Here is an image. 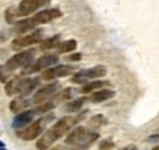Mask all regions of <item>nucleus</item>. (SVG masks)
Wrapping results in <instances>:
<instances>
[{"label":"nucleus","instance_id":"obj_1","mask_svg":"<svg viewBox=\"0 0 159 150\" xmlns=\"http://www.w3.org/2000/svg\"><path fill=\"white\" fill-rule=\"evenodd\" d=\"M81 117H83V115H81L77 118H74L70 116L62 117L37 140L36 148L38 150H48L57 140H59L61 137H64L76 122H79V118Z\"/></svg>","mask_w":159,"mask_h":150},{"label":"nucleus","instance_id":"obj_2","mask_svg":"<svg viewBox=\"0 0 159 150\" xmlns=\"http://www.w3.org/2000/svg\"><path fill=\"white\" fill-rule=\"evenodd\" d=\"M62 16V12L59 9H48V10H43L37 12L36 15H33L32 17L26 20H22L15 23V33L16 34H23L31 29H34L37 26L43 24V23H48L50 21L55 19H59Z\"/></svg>","mask_w":159,"mask_h":150},{"label":"nucleus","instance_id":"obj_3","mask_svg":"<svg viewBox=\"0 0 159 150\" xmlns=\"http://www.w3.org/2000/svg\"><path fill=\"white\" fill-rule=\"evenodd\" d=\"M99 138V134L96 132L87 131L84 127H76L70 132L65 139L67 145H74L81 149H87L91 144H93Z\"/></svg>","mask_w":159,"mask_h":150},{"label":"nucleus","instance_id":"obj_4","mask_svg":"<svg viewBox=\"0 0 159 150\" xmlns=\"http://www.w3.org/2000/svg\"><path fill=\"white\" fill-rule=\"evenodd\" d=\"M34 55H36V50L34 49L21 51L19 54L14 55L12 57H10L2 66L7 71V73L11 75V72L16 71L17 68H21V67L26 68L27 66H30L33 62V60H34Z\"/></svg>","mask_w":159,"mask_h":150},{"label":"nucleus","instance_id":"obj_5","mask_svg":"<svg viewBox=\"0 0 159 150\" xmlns=\"http://www.w3.org/2000/svg\"><path fill=\"white\" fill-rule=\"evenodd\" d=\"M57 62H59V56L57 54H44L38 57L36 61H33L30 66H27L25 68V73H33L42 70H47L48 67L55 65Z\"/></svg>","mask_w":159,"mask_h":150},{"label":"nucleus","instance_id":"obj_6","mask_svg":"<svg viewBox=\"0 0 159 150\" xmlns=\"http://www.w3.org/2000/svg\"><path fill=\"white\" fill-rule=\"evenodd\" d=\"M107 75V67L105 66H96L88 70H83L80 71L72 77L71 82L74 83H84L87 79H94V78H99Z\"/></svg>","mask_w":159,"mask_h":150},{"label":"nucleus","instance_id":"obj_7","mask_svg":"<svg viewBox=\"0 0 159 150\" xmlns=\"http://www.w3.org/2000/svg\"><path fill=\"white\" fill-rule=\"evenodd\" d=\"M75 70H76V67L71 66V65H57L52 68L44 70L42 73V78L44 81H53L55 78L66 77V76L71 75V73H74Z\"/></svg>","mask_w":159,"mask_h":150},{"label":"nucleus","instance_id":"obj_8","mask_svg":"<svg viewBox=\"0 0 159 150\" xmlns=\"http://www.w3.org/2000/svg\"><path fill=\"white\" fill-rule=\"evenodd\" d=\"M50 0H22L19 5V7L16 9V16L23 17V16H28L31 14H33L34 11H37L39 7L49 4Z\"/></svg>","mask_w":159,"mask_h":150},{"label":"nucleus","instance_id":"obj_9","mask_svg":"<svg viewBox=\"0 0 159 150\" xmlns=\"http://www.w3.org/2000/svg\"><path fill=\"white\" fill-rule=\"evenodd\" d=\"M42 38H43V31L37 29L31 34H27V36H23V37H20L17 39H15V40H12L11 46L15 50H20V49H23V48L31 46V45H33L36 43H40Z\"/></svg>","mask_w":159,"mask_h":150},{"label":"nucleus","instance_id":"obj_10","mask_svg":"<svg viewBox=\"0 0 159 150\" xmlns=\"http://www.w3.org/2000/svg\"><path fill=\"white\" fill-rule=\"evenodd\" d=\"M60 84L58 82H53V83H49L44 87H42L39 90H37L36 94L33 95V103L36 104H42L44 101H47L52 95L58 92Z\"/></svg>","mask_w":159,"mask_h":150},{"label":"nucleus","instance_id":"obj_11","mask_svg":"<svg viewBox=\"0 0 159 150\" xmlns=\"http://www.w3.org/2000/svg\"><path fill=\"white\" fill-rule=\"evenodd\" d=\"M44 120H37L34 122H32L28 127H26L22 133L20 134V137L26 140V142H30V140H33L36 139L37 137H39L40 134L43 133V128H44Z\"/></svg>","mask_w":159,"mask_h":150},{"label":"nucleus","instance_id":"obj_12","mask_svg":"<svg viewBox=\"0 0 159 150\" xmlns=\"http://www.w3.org/2000/svg\"><path fill=\"white\" fill-rule=\"evenodd\" d=\"M39 84L38 78H20L19 82V93L20 96L26 98L28 94H31Z\"/></svg>","mask_w":159,"mask_h":150},{"label":"nucleus","instance_id":"obj_13","mask_svg":"<svg viewBox=\"0 0 159 150\" xmlns=\"http://www.w3.org/2000/svg\"><path fill=\"white\" fill-rule=\"evenodd\" d=\"M36 111L34 110H26V111H22L12 121V127L14 128H23L25 126L27 125H31L32 121L34 120L36 117Z\"/></svg>","mask_w":159,"mask_h":150},{"label":"nucleus","instance_id":"obj_14","mask_svg":"<svg viewBox=\"0 0 159 150\" xmlns=\"http://www.w3.org/2000/svg\"><path fill=\"white\" fill-rule=\"evenodd\" d=\"M115 96V92L111 90V89H100L97 90L94 93H92L89 100L92 103H102V101H105L108 99H111Z\"/></svg>","mask_w":159,"mask_h":150},{"label":"nucleus","instance_id":"obj_15","mask_svg":"<svg viewBox=\"0 0 159 150\" xmlns=\"http://www.w3.org/2000/svg\"><path fill=\"white\" fill-rule=\"evenodd\" d=\"M109 82L108 81H93V82H89L87 84H84L81 89V92L83 94H87V93H91V92H94L97 89H100L105 86H108Z\"/></svg>","mask_w":159,"mask_h":150},{"label":"nucleus","instance_id":"obj_16","mask_svg":"<svg viewBox=\"0 0 159 150\" xmlns=\"http://www.w3.org/2000/svg\"><path fill=\"white\" fill-rule=\"evenodd\" d=\"M57 48H58V53H60V54L70 53V51L76 50V48H77V42H76L75 39H69V40H65V42H60L59 45H58Z\"/></svg>","mask_w":159,"mask_h":150},{"label":"nucleus","instance_id":"obj_17","mask_svg":"<svg viewBox=\"0 0 159 150\" xmlns=\"http://www.w3.org/2000/svg\"><path fill=\"white\" fill-rule=\"evenodd\" d=\"M28 105H30V101L26 100L23 96H20V98H16V99H14L12 101H10L9 108H10V110H11L12 113H17V111L23 110L25 108H27Z\"/></svg>","mask_w":159,"mask_h":150},{"label":"nucleus","instance_id":"obj_18","mask_svg":"<svg viewBox=\"0 0 159 150\" xmlns=\"http://www.w3.org/2000/svg\"><path fill=\"white\" fill-rule=\"evenodd\" d=\"M86 98L82 96V98H79L76 100H72V101H69L65 106V110L67 113H77L79 110H81V108L83 106V104L86 103Z\"/></svg>","mask_w":159,"mask_h":150},{"label":"nucleus","instance_id":"obj_19","mask_svg":"<svg viewBox=\"0 0 159 150\" xmlns=\"http://www.w3.org/2000/svg\"><path fill=\"white\" fill-rule=\"evenodd\" d=\"M60 43V36H53V37L45 39L44 42H42L40 44V49L42 50H49V49H53V48H57Z\"/></svg>","mask_w":159,"mask_h":150},{"label":"nucleus","instance_id":"obj_20","mask_svg":"<svg viewBox=\"0 0 159 150\" xmlns=\"http://www.w3.org/2000/svg\"><path fill=\"white\" fill-rule=\"evenodd\" d=\"M19 82L20 78H15V79H10L9 82H6L5 84V92L9 96H14L15 94L19 93Z\"/></svg>","mask_w":159,"mask_h":150},{"label":"nucleus","instance_id":"obj_21","mask_svg":"<svg viewBox=\"0 0 159 150\" xmlns=\"http://www.w3.org/2000/svg\"><path fill=\"white\" fill-rule=\"evenodd\" d=\"M54 108H55L54 100H47V101L39 104V105L34 109V111H36L37 115H38V113H48V111H50V110H53Z\"/></svg>","mask_w":159,"mask_h":150},{"label":"nucleus","instance_id":"obj_22","mask_svg":"<svg viewBox=\"0 0 159 150\" xmlns=\"http://www.w3.org/2000/svg\"><path fill=\"white\" fill-rule=\"evenodd\" d=\"M70 98H71V88H66L55 95V100H58V101H66Z\"/></svg>","mask_w":159,"mask_h":150},{"label":"nucleus","instance_id":"obj_23","mask_svg":"<svg viewBox=\"0 0 159 150\" xmlns=\"http://www.w3.org/2000/svg\"><path fill=\"white\" fill-rule=\"evenodd\" d=\"M105 123H107V120H105V117L103 115H96V116H93L91 118V125L93 127H99V126H103Z\"/></svg>","mask_w":159,"mask_h":150},{"label":"nucleus","instance_id":"obj_24","mask_svg":"<svg viewBox=\"0 0 159 150\" xmlns=\"http://www.w3.org/2000/svg\"><path fill=\"white\" fill-rule=\"evenodd\" d=\"M15 16H16V10L14 7H9L5 11V20H6L7 23H14Z\"/></svg>","mask_w":159,"mask_h":150},{"label":"nucleus","instance_id":"obj_25","mask_svg":"<svg viewBox=\"0 0 159 150\" xmlns=\"http://www.w3.org/2000/svg\"><path fill=\"white\" fill-rule=\"evenodd\" d=\"M114 147V143L110 140V139H105V140H102L99 144V150H110Z\"/></svg>","mask_w":159,"mask_h":150},{"label":"nucleus","instance_id":"obj_26","mask_svg":"<svg viewBox=\"0 0 159 150\" xmlns=\"http://www.w3.org/2000/svg\"><path fill=\"white\" fill-rule=\"evenodd\" d=\"M9 77H10V73H7V71L4 68V66L0 65V82H2V83L7 82Z\"/></svg>","mask_w":159,"mask_h":150},{"label":"nucleus","instance_id":"obj_27","mask_svg":"<svg viewBox=\"0 0 159 150\" xmlns=\"http://www.w3.org/2000/svg\"><path fill=\"white\" fill-rule=\"evenodd\" d=\"M81 57H82V55L80 53H75L71 56H69V60L70 61H79V60H81Z\"/></svg>","mask_w":159,"mask_h":150},{"label":"nucleus","instance_id":"obj_28","mask_svg":"<svg viewBox=\"0 0 159 150\" xmlns=\"http://www.w3.org/2000/svg\"><path fill=\"white\" fill-rule=\"evenodd\" d=\"M0 148H5V144H4V142H1V140H0Z\"/></svg>","mask_w":159,"mask_h":150},{"label":"nucleus","instance_id":"obj_29","mask_svg":"<svg viewBox=\"0 0 159 150\" xmlns=\"http://www.w3.org/2000/svg\"><path fill=\"white\" fill-rule=\"evenodd\" d=\"M152 150H159V145H157V147H154Z\"/></svg>","mask_w":159,"mask_h":150},{"label":"nucleus","instance_id":"obj_30","mask_svg":"<svg viewBox=\"0 0 159 150\" xmlns=\"http://www.w3.org/2000/svg\"><path fill=\"white\" fill-rule=\"evenodd\" d=\"M74 150H84V149H81V148H76V149H74Z\"/></svg>","mask_w":159,"mask_h":150},{"label":"nucleus","instance_id":"obj_31","mask_svg":"<svg viewBox=\"0 0 159 150\" xmlns=\"http://www.w3.org/2000/svg\"><path fill=\"white\" fill-rule=\"evenodd\" d=\"M0 150H6L5 148H0Z\"/></svg>","mask_w":159,"mask_h":150},{"label":"nucleus","instance_id":"obj_32","mask_svg":"<svg viewBox=\"0 0 159 150\" xmlns=\"http://www.w3.org/2000/svg\"><path fill=\"white\" fill-rule=\"evenodd\" d=\"M134 150H136V149H134Z\"/></svg>","mask_w":159,"mask_h":150},{"label":"nucleus","instance_id":"obj_33","mask_svg":"<svg viewBox=\"0 0 159 150\" xmlns=\"http://www.w3.org/2000/svg\"><path fill=\"white\" fill-rule=\"evenodd\" d=\"M122 150H125V149H122Z\"/></svg>","mask_w":159,"mask_h":150}]
</instances>
